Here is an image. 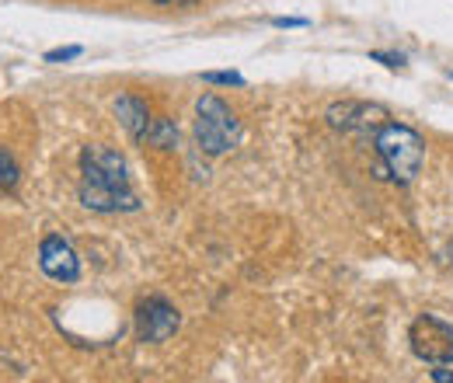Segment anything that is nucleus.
<instances>
[{"instance_id": "20e7f679", "label": "nucleus", "mask_w": 453, "mask_h": 383, "mask_svg": "<svg viewBox=\"0 0 453 383\" xmlns=\"http://www.w3.org/2000/svg\"><path fill=\"white\" fill-rule=\"evenodd\" d=\"M196 143L210 157H220L241 143V119L224 98L203 95L196 102Z\"/></svg>"}, {"instance_id": "f03ea898", "label": "nucleus", "mask_w": 453, "mask_h": 383, "mask_svg": "<svg viewBox=\"0 0 453 383\" xmlns=\"http://www.w3.org/2000/svg\"><path fill=\"white\" fill-rule=\"evenodd\" d=\"M373 150L380 157V171L397 185H411L415 174L422 171V161H426L422 136L411 126H401V122H384L373 133Z\"/></svg>"}, {"instance_id": "9d476101", "label": "nucleus", "mask_w": 453, "mask_h": 383, "mask_svg": "<svg viewBox=\"0 0 453 383\" xmlns=\"http://www.w3.org/2000/svg\"><path fill=\"white\" fill-rule=\"evenodd\" d=\"M18 178H21V171H18V165H14V157L0 147V192L14 188V185H18Z\"/></svg>"}, {"instance_id": "9b49d317", "label": "nucleus", "mask_w": 453, "mask_h": 383, "mask_svg": "<svg viewBox=\"0 0 453 383\" xmlns=\"http://www.w3.org/2000/svg\"><path fill=\"white\" fill-rule=\"evenodd\" d=\"M203 80H206V84H226V88H241V84H244V77L234 73V70H206Z\"/></svg>"}, {"instance_id": "1a4fd4ad", "label": "nucleus", "mask_w": 453, "mask_h": 383, "mask_svg": "<svg viewBox=\"0 0 453 383\" xmlns=\"http://www.w3.org/2000/svg\"><path fill=\"white\" fill-rule=\"evenodd\" d=\"M147 143H154V147H161V150H171V147L178 143V129H174V122H168V119H154V126H150V133H147Z\"/></svg>"}, {"instance_id": "0eeeda50", "label": "nucleus", "mask_w": 453, "mask_h": 383, "mask_svg": "<svg viewBox=\"0 0 453 383\" xmlns=\"http://www.w3.org/2000/svg\"><path fill=\"white\" fill-rule=\"evenodd\" d=\"M39 269L53 282H77L81 279V258H77V251H73V244L66 237L50 234L39 244Z\"/></svg>"}, {"instance_id": "2eb2a0df", "label": "nucleus", "mask_w": 453, "mask_h": 383, "mask_svg": "<svg viewBox=\"0 0 453 383\" xmlns=\"http://www.w3.org/2000/svg\"><path fill=\"white\" fill-rule=\"evenodd\" d=\"M154 4H165V7H168V4H174V7H192V4H199V0H154Z\"/></svg>"}, {"instance_id": "4468645a", "label": "nucleus", "mask_w": 453, "mask_h": 383, "mask_svg": "<svg viewBox=\"0 0 453 383\" xmlns=\"http://www.w3.org/2000/svg\"><path fill=\"white\" fill-rule=\"evenodd\" d=\"M373 59H380V63H388V66H391V70H395V66H404V59H401V56H388V53H373Z\"/></svg>"}, {"instance_id": "ddd939ff", "label": "nucleus", "mask_w": 453, "mask_h": 383, "mask_svg": "<svg viewBox=\"0 0 453 383\" xmlns=\"http://www.w3.org/2000/svg\"><path fill=\"white\" fill-rule=\"evenodd\" d=\"M273 25L276 28H300V25H307L303 18H273Z\"/></svg>"}, {"instance_id": "f257e3e1", "label": "nucleus", "mask_w": 453, "mask_h": 383, "mask_svg": "<svg viewBox=\"0 0 453 383\" xmlns=\"http://www.w3.org/2000/svg\"><path fill=\"white\" fill-rule=\"evenodd\" d=\"M77 195H81V206L91 213H136L140 210V199L129 185V167L122 161V154L105 143H91L81 150Z\"/></svg>"}, {"instance_id": "6e6552de", "label": "nucleus", "mask_w": 453, "mask_h": 383, "mask_svg": "<svg viewBox=\"0 0 453 383\" xmlns=\"http://www.w3.org/2000/svg\"><path fill=\"white\" fill-rule=\"evenodd\" d=\"M112 109H115L119 126H122L136 143H147V133H150V126H154V111H150V105H147L143 98H136V95L122 91V95L115 98Z\"/></svg>"}, {"instance_id": "423d86ee", "label": "nucleus", "mask_w": 453, "mask_h": 383, "mask_svg": "<svg viewBox=\"0 0 453 383\" xmlns=\"http://www.w3.org/2000/svg\"><path fill=\"white\" fill-rule=\"evenodd\" d=\"M181 325V314L171 307L165 296H147L136 307V338L147 345H161Z\"/></svg>"}, {"instance_id": "39448f33", "label": "nucleus", "mask_w": 453, "mask_h": 383, "mask_svg": "<svg viewBox=\"0 0 453 383\" xmlns=\"http://www.w3.org/2000/svg\"><path fill=\"white\" fill-rule=\"evenodd\" d=\"M384 122H391V111L373 102H335L328 109V126L352 136H373Z\"/></svg>"}, {"instance_id": "f8f14e48", "label": "nucleus", "mask_w": 453, "mask_h": 383, "mask_svg": "<svg viewBox=\"0 0 453 383\" xmlns=\"http://www.w3.org/2000/svg\"><path fill=\"white\" fill-rule=\"evenodd\" d=\"M81 53H84L81 46H66V50H50L42 59H46V63H66V59H77Z\"/></svg>"}, {"instance_id": "7ed1b4c3", "label": "nucleus", "mask_w": 453, "mask_h": 383, "mask_svg": "<svg viewBox=\"0 0 453 383\" xmlns=\"http://www.w3.org/2000/svg\"><path fill=\"white\" fill-rule=\"evenodd\" d=\"M408 341H411V352L429 366V380L453 383V325L433 314H422L411 321Z\"/></svg>"}]
</instances>
